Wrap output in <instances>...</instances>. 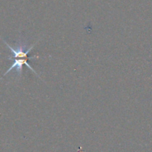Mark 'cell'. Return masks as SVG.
Masks as SVG:
<instances>
[{
    "mask_svg": "<svg viewBox=\"0 0 152 152\" xmlns=\"http://www.w3.org/2000/svg\"><path fill=\"white\" fill-rule=\"evenodd\" d=\"M36 57H38V56H31V57L27 58H13V64H12L11 66L9 68V69L6 71V73H4V76H5L6 74H8L10 71H13V69H16L15 71H16V74H18L19 77H21V75H22V66H23V65H25L30 70H31L34 74H36V75H37L39 78L41 79V77L37 74V73L33 69L32 67H31V65H29V63H28V60H29V59H34V58Z\"/></svg>",
    "mask_w": 152,
    "mask_h": 152,
    "instance_id": "6da1fadb",
    "label": "cell"
}]
</instances>
